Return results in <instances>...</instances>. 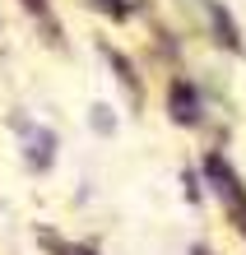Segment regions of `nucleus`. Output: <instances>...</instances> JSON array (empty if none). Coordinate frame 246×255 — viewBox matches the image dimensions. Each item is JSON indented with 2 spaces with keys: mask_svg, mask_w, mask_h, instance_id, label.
Here are the masks:
<instances>
[{
  "mask_svg": "<svg viewBox=\"0 0 246 255\" xmlns=\"http://www.w3.org/2000/svg\"><path fill=\"white\" fill-rule=\"evenodd\" d=\"M172 116L177 121H200V98H195V88L191 84H172Z\"/></svg>",
  "mask_w": 246,
  "mask_h": 255,
  "instance_id": "obj_3",
  "label": "nucleus"
},
{
  "mask_svg": "<svg viewBox=\"0 0 246 255\" xmlns=\"http://www.w3.org/2000/svg\"><path fill=\"white\" fill-rule=\"evenodd\" d=\"M28 9H37V14H47V0H23Z\"/></svg>",
  "mask_w": 246,
  "mask_h": 255,
  "instance_id": "obj_4",
  "label": "nucleus"
},
{
  "mask_svg": "<svg viewBox=\"0 0 246 255\" xmlns=\"http://www.w3.org/2000/svg\"><path fill=\"white\" fill-rule=\"evenodd\" d=\"M19 130H23V144H28V162H37V167H47L51 162V148H56V134L51 130H33L28 121H19Z\"/></svg>",
  "mask_w": 246,
  "mask_h": 255,
  "instance_id": "obj_2",
  "label": "nucleus"
},
{
  "mask_svg": "<svg viewBox=\"0 0 246 255\" xmlns=\"http://www.w3.org/2000/svg\"><path fill=\"white\" fill-rule=\"evenodd\" d=\"M205 172L214 176V186H219V195H228V200H233V209H242V214H246V195H242V186H237L233 167H228L223 158H209V162H205Z\"/></svg>",
  "mask_w": 246,
  "mask_h": 255,
  "instance_id": "obj_1",
  "label": "nucleus"
}]
</instances>
